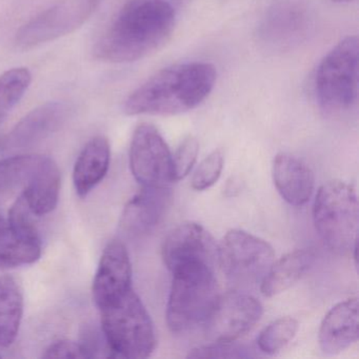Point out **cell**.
Returning a JSON list of instances; mask_svg holds the SVG:
<instances>
[{
  "mask_svg": "<svg viewBox=\"0 0 359 359\" xmlns=\"http://www.w3.org/2000/svg\"><path fill=\"white\" fill-rule=\"evenodd\" d=\"M177 16L178 0H128L98 41L96 56L117 64L142 60L171 36Z\"/></svg>",
  "mask_w": 359,
  "mask_h": 359,
  "instance_id": "obj_1",
  "label": "cell"
},
{
  "mask_svg": "<svg viewBox=\"0 0 359 359\" xmlns=\"http://www.w3.org/2000/svg\"><path fill=\"white\" fill-rule=\"evenodd\" d=\"M215 67L209 62H186L159 71L128 97V115L182 114L197 108L216 83Z\"/></svg>",
  "mask_w": 359,
  "mask_h": 359,
  "instance_id": "obj_2",
  "label": "cell"
},
{
  "mask_svg": "<svg viewBox=\"0 0 359 359\" xmlns=\"http://www.w3.org/2000/svg\"><path fill=\"white\" fill-rule=\"evenodd\" d=\"M100 311L102 331L112 358H147L154 352V325L133 289Z\"/></svg>",
  "mask_w": 359,
  "mask_h": 359,
  "instance_id": "obj_3",
  "label": "cell"
},
{
  "mask_svg": "<svg viewBox=\"0 0 359 359\" xmlns=\"http://www.w3.org/2000/svg\"><path fill=\"white\" fill-rule=\"evenodd\" d=\"M167 323L175 333H184L205 323L218 297L214 266L203 264L180 266L172 272Z\"/></svg>",
  "mask_w": 359,
  "mask_h": 359,
  "instance_id": "obj_4",
  "label": "cell"
},
{
  "mask_svg": "<svg viewBox=\"0 0 359 359\" xmlns=\"http://www.w3.org/2000/svg\"><path fill=\"white\" fill-rule=\"evenodd\" d=\"M315 228L334 253H354L358 241V201L352 186L332 180L317 193L313 207Z\"/></svg>",
  "mask_w": 359,
  "mask_h": 359,
  "instance_id": "obj_5",
  "label": "cell"
},
{
  "mask_svg": "<svg viewBox=\"0 0 359 359\" xmlns=\"http://www.w3.org/2000/svg\"><path fill=\"white\" fill-rule=\"evenodd\" d=\"M357 36H348L323 57L314 79L315 96L319 106L330 112L350 110L358 98Z\"/></svg>",
  "mask_w": 359,
  "mask_h": 359,
  "instance_id": "obj_6",
  "label": "cell"
},
{
  "mask_svg": "<svg viewBox=\"0 0 359 359\" xmlns=\"http://www.w3.org/2000/svg\"><path fill=\"white\" fill-rule=\"evenodd\" d=\"M274 258L270 243L245 231H229L217 245L218 264L234 285L262 283Z\"/></svg>",
  "mask_w": 359,
  "mask_h": 359,
  "instance_id": "obj_7",
  "label": "cell"
},
{
  "mask_svg": "<svg viewBox=\"0 0 359 359\" xmlns=\"http://www.w3.org/2000/svg\"><path fill=\"white\" fill-rule=\"evenodd\" d=\"M130 168L142 187L169 188L175 182L171 151L154 126L142 123L134 131Z\"/></svg>",
  "mask_w": 359,
  "mask_h": 359,
  "instance_id": "obj_8",
  "label": "cell"
},
{
  "mask_svg": "<svg viewBox=\"0 0 359 359\" xmlns=\"http://www.w3.org/2000/svg\"><path fill=\"white\" fill-rule=\"evenodd\" d=\"M98 1L64 0L22 26L16 35V43L22 49H30L74 32L89 20Z\"/></svg>",
  "mask_w": 359,
  "mask_h": 359,
  "instance_id": "obj_9",
  "label": "cell"
},
{
  "mask_svg": "<svg viewBox=\"0 0 359 359\" xmlns=\"http://www.w3.org/2000/svg\"><path fill=\"white\" fill-rule=\"evenodd\" d=\"M262 315V306L255 297L243 292L219 296L205 320V333L213 341H235L245 335Z\"/></svg>",
  "mask_w": 359,
  "mask_h": 359,
  "instance_id": "obj_10",
  "label": "cell"
},
{
  "mask_svg": "<svg viewBox=\"0 0 359 359\" xmlns=\"http://www.w3.org/2000/svg\"><path fill=\"white\" fill-rule=\"evenodd\" d=\"M161 255L171 272L189 264H203L215 266L217 245L203 226L195 222H184L165 237Z\"/></svg>",
  "mask_w": 359,
  "mask_h": 359,
  "instance_id": "obj_11",
  "label": "cell"
},
{
  "mask_svg": "<svg viewBox=\"0 0 359 359\" xmlns=\"http://www.w3.org/2000/svg\"><path fill=\"white\" fill-rule=\"evenodd\" d=\"M310 28V13L302 1L276 0L264 16L260 36L270 47L283 50L304 41Z\"/></svg>",
  "mask_w": 359,
  "mask_h": 359,
  "instance_id": "obj_12",
  "label": "cell"
},
{
  "mask_svg": "<svg viewBox=\"0 0 359 359\" xmlns=\"http://www.w3.org/2000/svg\"><path fill=\"white\" fill-rule=\"evenodd\" d=\"M132 289V264L121 241L106 245L93 281V298L98 309L112 304Z\"/></svg>",
  "mask_w": 359,
  "mask_h": 359,
  "instance_id": "obj_13",
  "label": "cell"
},
{
  "mask_svg": "<svg viewBox=\"0 0 359 359\" xmlns=\"http://www.w3.org/2000/svg\"><path fill=\"white\" fill-rule=\"evenodd\" d=\"M70 114L68 104L47 102L26 115L5 140L7 150L29 148L62 129Z\"/></svg>",
  "mask_w": 359,
  "mask_h": 359,
  "instance_id": "obj_14",
  "label": "cell"
},
{
  "mask_svg": "<svg viewBox=\"0 0 359 359\" xmlns=\"http://www.w3.org/2000/svg\"><path fill=\"white\" fill-rule=\"evenodd\" d=\"M170 191V188L142 187V191L127 203L123 210L121 219L123 232L130 237H142L152 232L169 207Z\"/></svg>",
  "mask_w": 359,
  "mask_h": 359,
  "instance_id": "obj_15",
  "label": "cell"
},
{
  "mask_svg": "<svg viewBox=\"0 0 359 359\" xmlns=\"http://www.w3.org/2000/svg\"><path fill=\"white\" fill-rule=\"evenodd\" d=\"M358 300L348 298L325 315L319 329V346L325 354H339L358 340Z\"/></svg>",
  "mask_w": 359,
  "mask_h": 359,
  "instance_id": "obj_16",
  "label": "cell"
},
{
  "mask_svg": "<svg viewBox=\"0 0 359 359\" xmlns=\"http://www.w3.org/2000/svg\"><path fill=\"white\" fill-rule=\"evenodd\" d=\"M272 175L277 191L287 203L300 207L310 201L314 191V174L304 161L280 153L273 161Z\"/></svg>",
  "mask_w": 359,
  "mask_h": 359,
  "instance_id": "obj_17",
  "label": "cell"
},
{
  "mask_svg": "<svg viewBox=\"0 0 359 359\" xmlns=\"http://www.w3.org/2000/svg\"><path fill=\"white\" fill-rule=\"evenodd\" d=\"M60 182L62 176L57 163L41 155L22 194L36 217L48 215L57 207Z\"/></svg>",
  "mask_w": 359,
  "mask_h": 359,
  "instance_id": "obj_18",
  "label": "cell"
},
{
  "mask_svg": "<svg viewBox=\"0 0 359 359\" xmlns=\"http://www.w3.org/2000/svg\"><path fill=\"white\" fill-rule=\"evenodd\" d=\"M111 161L109 140L104 136L92 138L81 150L74 170L73 182L79 197H86L106 177Z\"/></svg>",
  "mask_w": 359,
  "mask_h": 359,
  "instance_id": "obj_19",
  "label": "cell"
},
{
  "mask_svg": "<svg viewBox=\"0 0 359 359\" xmlns=\"http://www.w3.org/2000/svg\"><path fill=\"white\" fill-rule=\"evenodd\" d=\"M315 255L308 250H296L273 262L262 280V293L273 297L295 285L314 264Z\"/></svg>",
  "mask_w": 359,
  "mask_h": 359,
  "instance_id": "obj_20",
  "label": "cell"
},
{
  "mask_svg": "<svg viewBox=\"0 0 359 359\" xmlns=\"http://www.w3.org/2000/svg\"><path fill=\"white\" fill-rule=\"evenodd\" d=\"M41 256V241L18 232L8 218L0 216V269L34 264Z\"/></svg>",
  "mask_w": 359,
  "mask_h": 359,
  "instance_id": "obj_21",
  "label": "cell"
},
{
  "mask_svg": "<svg viewBox=\"0 0 359 359\" xmlns=\"http://www.w3.org/2000/svg\"><path fill=\"white\" fill-rule=\"evenodd\" d=\"M24 315V295L11 276L0 277V346L15 341Z\"/></svg>",
  "mask_w": 359,
  "mask_h": 359,
  "instance_id": "obj_22",
  "label": "cell"
},
{
  "mask_svg": "<svg viewBox=\"0 0 359 359\" xmlns=\"http://www.w3.org/2000/svg\"><path fill=\"white\" fill-rule=\"evenodd\" d=\"M32 76L26 68H15L0 75V125L15 108L30 86Z\"/></svg>",
  "mask_w": 359,
  "mask_h": 359,
  "instance_id": "obj_23",
  "label": "cell"
},
{
  "mask_svg": "<svg viewBox=\"0 0 359 359\" xmlns=\"http://www.w3.org/2000/svg\"><path fill=\"white\" fill-rule=\"evenodd\" d=\"M297 331L298 323L296 319L281 317L260 332L257 338L258 348L266 354L275 355L291 342Z\"/></svg>",
  "mask_w": 359,
  "mask_h": 359,
  "instance_id": "obj_24",
  "label": "cell"
},
{
  "mask_svg": "<svg viewBox=\"0 0 359 359\" xmlns=\"http://www.w3.org/2000/svg\"><path fill=\"white\" fill-rule=\"evenodd\" d=\"M41 155H16L0 159V193L26 184Z\"/></svg>",
  "mask_w": 359,
  "mask_h": 359,
  "instance_id": "obj_25",
  "label": "cell"
},
{
  "mask_svg": "<svg viewBox=\"0 0 359 359\" xmlns=\"http://www.w3.org/2000/svg\"><path fill=\"white\" fill-rule=\"evenodd\" d=\"M189 358H251L255 357L253 351L245 344L235 341H214L208 346L194 348Z\"/></svg>",
  "mask_w": 359,
  "mask_h": 359,
  "instance_id": "obj_26",
  "label": "cell"
},
{
  "mask_svg": "<svg viewBox=\"0 0 359 359\" xmlns=\"http://www.w3.org/2000/svg\"><path fill=\"white\" fill-rule=\"evenodd\" d=\"M224 153L220 150H215L208 155L196 171L193 174L192 188L196 191H205L211 188L219 180L224 169Z\"/></svg>",
  "mask_w": 359,
  "mask_h": 359,
  "instance_id": "obj_27",
  "label": "cell"
},
{
  "mask_svg": "<svg viewBox=\"0 0 359 359\" xmlns=\"http://www.w3.org/2000/svg\"><path fill=\"white\" fill-rule=\"evenodd\" d=\"M198 151L199 144L196 138L188 136L182 140L176 152L172 155L175 182L182 180L190 173L196 163Z\"/></svg>",
  "mask_w": 359,
  "mask_h": 359,
  "instance_id": "obj_28",
  "label": "cell"
},
{
  "mask_svg": "<svg viewBox=\"0 0 359 359\" xmlns=\"http://www.w3.org/2000/svg\"><path fill=\"white\" fill-rule=\"evenodd\" d=\"M43 358L89 359L87 351L81 342L71 340H58L48 346Z\"/></svg>",
  "mask_w": 359,
  "mask_h": 359,
  "instance_id": "obj_29",
  "label": "cell"
},
{
  "mask_svg": "<svg viewBox=\"0 0 359 359\" xmlns=\"http://www.w3.org/2000/svg\"><path fill=\"white\" fill-rule=\"evenodd\" d=\"M335 3H351V1H354V0H333Z\"/></svg>",
  "mask_w": 359,
  "mask_h": 359,
  "instance_id": "obj_30",
  "label": "cell"
},
{
  "mask_svg": "<svg viewBox=\"0 0 359 359\" xmlns=\"http://www.w3.org/2000/svg\"><path fill=\"white\" fill-rule=\"evenodd\" d=\"M0 357H1V356H0Z\"/></svg>",
  "mask_w": 359,
  "mask_h": 359,
  "instance_id": "obj_31",
  "label": "cell"
}]
</instances>
